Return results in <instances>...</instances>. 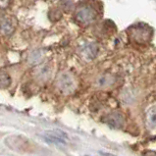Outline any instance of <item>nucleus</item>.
<instances>
[{
    "label": "nucleus",
    "instance_id": "1",
    "mask_svg": "<svg viewBox=\"0 0 156 156\" xmlns=\"http://www.w3.org/2000/svg\"><path fill=\"white\" fill-rule=\"evenodd\" d=\"M96 18V13L90 6H81L77 9L76 12V19L81 24L90 25Z\"/></svg>",
    "mask_w": 156,
    "mask_h": 156
},
{
    "label": "nucleus",
    "instance_id": "2",
    "mask_svg": "<svg viewBox=\"0 0 156 156\" xmlns=\"http://www.w3.org/2000/svg\"><path fill=\"white\" fill-rule=\"evenodd\" d=\"M57 86L63 93H65V94H70V93H72L75 90L76 83L72 76L67 73H64L61 76H59V78H58Z\"/></svg>",
    "mask_w": 156,
    "mask_h": 156
},
{
    "label": "nucleus",
    "instance_id": "3",
    "mask_svg": "<svg viewBox=\"0 0 156 156\" xmlns=\"http://www.w3.org/2000/svg\"><path fill=\"white\" fill-rule=\"evenodd\" d=\"M44 139L49 142H53L56 144H66L69 137L68 135L61 130H50L44 133Z\"/></svg>",
    "mask_w": 156,
    "mask_h": 156
},
{
    "label": "nucleus",
    "instance_id": "4",
    "mask_svg": "<svg viewBox=\"0 0 156 156\" xmlns=\"http://www.w3.org/2000/svg\"><path fill=\"white\" fill-rule=\"evenodd\" d=\"M103 122L110 127L119 129L124 125V117L122 114H120L118 112L110 113L107 116H105L103 119Z\"/></svg>",
    "mask_w": 156,
    "mask_h": 156
},
{
    "label": "nucleus",
    "instance_id": "5",
    "mask_svg": "<svg viewBox=\"0 0 156 156\" xmlns=\"http://www.w3.org/2000/svg\"><path fill=\"white\" fill-rule=\"evenodd\" d=\"M82 53L87 60H92L98 53V47L94 43H87L83 46Z\"/></svg>",
    "mask_w": 156,
    "mask_h": 156
},
{
    "label": "nucleus",
    "instance_id": "6",
    "mask_svg": "<svg viewBox=\"0 0 156 156\" xmlns=\"http://www.w3.org/2000/svg\"><path fill=\"white\" fill-rule=\"evenodd\" d=\"M146 125L150 130L156 129V105L150 107L146 113Z\"/></svg>",
    "mask_w": 156,
    "mask_h": 156
},
{
    "label": "nucleus",
    "instance_id": "7",
    "mask_svg": "<svg viewBox=\"0 0 156 156\" xmlns=\"http://www.w3.org/2000/svg\"><path fill=\"white\" fill-rule=\"evenodd\" d=\"M12 28H13V26H12L10 21L5 20V19L2 20V30H3V33H5V34L11 33L12 30H13Z\"/></svg>",
    "mask_w": 156,
    "mask_h": 156
},
{
    "label": "nucleus",
    "instance_id": "8",
    "mask_svg": "<svg viewBox=\"0 0 156 156\" xmlns=\"http://www.w3.org/2000/svg\"><path fill=\"white\" fill-rule=\"evenodd\" d=\"M110 81H111V78L108 79V77H106V76H104V77H102V78L99 79L98 83L100 84V86H105V84L110 83Z\"/></svg>",
    "mask_w": 156,
    "mask_h": 156
},
{
    "label": "nucleus",
    "instance_id": "9",
    "mask_svg": "<svg viewBox=\"0 0 156 156\" xmlns=\"http://www.w3.org/2000/svg\"><path fill=\"white\" fill-rule=\"evenodd\" d=\"M103 156H113V155H111V154H108V153H103V152H100Z\"/></svg>",
    "mask_w": 156,
    "mask_h": 156
}]
</instances>
